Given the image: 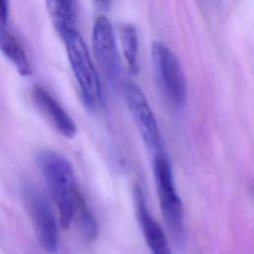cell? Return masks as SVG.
Masks as SVG:
<instances>
[{"label": "cell", "instance_id": "9a60e30c", "mask_svg": "<svg viewBox=\"0 0 254 254\" xmlns=\"http://www.w3.org/2000/svg\"><path fill=\"white\" fill-rule=\"evenodd\" d=\"M93 1L96 3V5L98 7H100L101 9H104V10H107L112 3V0H93Z\"/></svg>", "mask_w": 254, "mask_h": 254}, {"label": "cell", "instance_id": "6da1fadb", "mask_svg": "<svg viewBox=\"0 0 254 254\" xmlns=\"http://www.w3.org/2000/svg\"><path fill=\"white\" fill-rule=\"evenodd\" d=\"M52 197L57 204L60 223L67 228L73 221L80 193L76 189L73 169L69 161L53 150L42 151L37 158Z\"/></svg>", "mask_w": 254, "mask_h": 254}, {"label": "cell", "instance_id": "7c38bea8", "mask_svg": "<svg viewBox=\"0 0 254 254\" xmlns=\"http://www.w3.org/2000/svg\"><path fill=\"white\" fill-rule=\"evenodd\" d=\"M123 56L132 73H137L138 65V36L135 27L129 23H120L117 26Z\"/></svg>", "mask_w": 254, "mask_h": 254}, {"label": "cell", "instance_id": "9c48e42d", "mask_svg": "<svg viewBox=\"0 0 254 254\" xmlns=\"http://www.w3.org/2000/svg\"><path fill=\"white\" fill-rule=\"evenodd\" d=\"M134 194L141 229L152 254H172L166 234L160 223L150 213L144 193L139 187L135 188Z\"/></svg>", "mask_w": 254, "mask_h": 254}, {"label": "cell", "instance_id": "30bf717a", "mask_svg": "<svg viewBox=\"0 0 254 254\" xmlns=\"http://www.w3.org/2000/svg\"><path fill=\"white\" fill-rule=\"evenodd\" d=\"M0 51L22 76L32 74L30 61L14 34L7 26H0Z\"/></svg>", "mask_w": 254, "mask_h": 254}, {"label": "cell", "instance_id": "7a4b0ae2", "mask_svg": "<svg viewBox=\"0 0 254 254\" xmlns=\"http://www.w3.org/2000/svg\"><path fill=\"white\" fill-rule=\"evenodd\" d=\"M67 59L79 87L81 100L86 109L97 111L102 104V90L96 69L86 45L76 31L71 29L63 37Z\"/></svg>", "mask_w": 254, "mask_h": 254}, {"label": "cell", "instance_id": "8992f818", "mask_svg": "<svg viewBox=\"0 0 254 254\" xmlns=\"http://www.w3.org/2000/svg\"><path fill=\"white\" fill-rule=\"evenodd\" d=\"M27 206L38 240L45 251L56 252L59 248V233L54 211L45 194L35 186L25 189Z\"/></svg>", "mask_w": 254, "mask_h": 254}, {"label": "cell", "instance_id": "277c9868", "mask_svg": "<svg viewBox=\"0 0 254 254\" xmlns=\"http://www.w3.org/2000/svg\"><path fill=\"white\" fill-rule=\"evenodd\" d=\"M153 169L162 213L170 230L181 239L185 229L184 206L175 187L171 165L164 155L157 153Z\"/></svg>", "mask_w": 254, "mask_h": 254}, {"label": "cell", "instance_id": "52a82bcc", "mask_svg": "<svg viewBox=\"0 0 254 254\" xmlns=\"http://www.w3.org/2000/svg\"><path fill=\"white\" fill-rule=\"evenodd\" d=\"M92 49L96 61L110 81L118 80L120 74L119 57L110 21L98 15L92 27Z\"/></svg>", "mask_w": 254, "mask_h": 254}, {"label": "cell", "instance_id": "3957f363", "mask_svg": "<svg viewBox=\"0 0 254 254\" xmlns=\"http://www.w3.org/2000/svg\"><path fill=\"white\" fill-rule=\"evenodd\" d=\"M151 59L156 78L169 102L182 108L187 101V81L181 63L175 53L163 42L155 41Z\"/></svg>", "mask_w": 254, "mask_h": 254}, {"label": "cell", "instance_id": "ba28073f", "mask_svg": "<svg viewBox=\"0 0 254 254\" xmlns=\"http://www.w3.org/2000/svg\"><path fill=\"white\" fill-rule=\"evenodd\" d=\"M33 99L40 111L59 133L69 139L75 136L77 131L75 122L45 87L35 85L33 88Z\"/></svg>", "mask_w": 254, "mask_h": 254}, {"label": "cell", "instance_id": "8fae6325", "mask_svg": "<svg viewBox=\"0 0 254 254\" xmlns=\"http://www.w3.org/2000/svg\"><path fill=\"white\" fill-rule=\"evenodd\" d=\"M51 20L61 37L75 29L76 7L74 0H46Z\"/></svg>", "mask_w": 254, "mask_h": 254}, {"label": "cell", "instance_id": "5bb4252c", "mask_svg": "<svg viewBox=\"0 0 254 254\" xmlns=\"http://www.w3.org/2000/svg\"><path fill=\"white\" fill-rule=\"evenodd\" d=\"M9 18V0H0V26H7Z\"/></svg>", "mask_w": 254, "mask_h": 254}, {"label": "cell", "instance_id": "5b68a950", "mask_svg": "<svg viewBox=\"0 0 254 254\" xmlns=\"http://www.w3.org/2000/svg\"><path fill=\"white\" fill-rule=\"evenodd\" d=\"M123 94L127 107L135 121L146 146L158 152L161 148V134L155 114L142 89L132 81L123 83Z\"/></svg>", "mask_w": 254, "mask_h": 254}, {"label": "cell", "instance_id": "4fadbf2b", "mask_svg": "<svg viewBox=\"0 0 254 254\" xmlns=\"http://www.w3.org/2000/svg\"><path fill=\"white\" fill-rule=\"evenodd\" d=\"M73 220L76 222L79 232L86 241H92L96 238L98 232L97 223L82 196H80L77 203Z\"/></svg>", "mask_w": 254, "mask_h": 254}]
</instances>
